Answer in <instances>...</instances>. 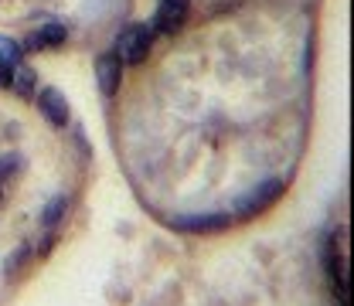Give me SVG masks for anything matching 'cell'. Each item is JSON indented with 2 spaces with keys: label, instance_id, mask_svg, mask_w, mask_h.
I'll return each instance as SVG.
<instances>
[{
  "label": "cell",
  "instance_id": "ba28073f",
  "mask_svg": "<svg viewBox=\"0 0 354 306\" xmlns=\"http://www.w3.org/2000/svg\"><path fill=\"white\" fill-rule=\"evenodd\" d=\"M65 41V28L62 24H44L41 31H35L31 35V48H58V44Z\"/></svg>",
  "mask_w": 354,
  "mask_h": 306
},
{
  "label": "cell",
  "instance_id": "9c48e42d",
  "mask_svg": "<svg viewBox=\"0 0 354 306\" xmlns=\"http://www.w3.org/2000/svg\"><path fill=\"white\" fill-rule=\"evenodd\" d=\"M10 86L17 88V95H31V92H35V72H31L28 65H14Z\"/></svg>",
  "mask_w": 354,
  "mask_h": 306
},
{
  "label": "cell",
  "instance_id": "8992f818",
  "mask_svg": "<svg viewBox=\"0 0 354 306\" xmlns=\"http://www.w3.org/2000/svg\"><path fill=\"white\" fill-rule=\"evenodd\" d=\"M187 17V0H160L157 7V17H153V28L160 31H177Z\"/></svg>",
  "mask_w": 354,
  "mask_h": 306
},
{
  "label": "cell",
  "instance_id": "6da1fadb",
  "mask_svg": "<svg viewBox=\"0 0 354 306\" xmlns=\"http://www.w3.org/2000/svg\"><path fill=\"white\" fill-rule=\"evenodd\" d=\"M147 51H150V31L143 28V24H130V28H123L120 35H116V58L120 61H127V65H136V61H143L147 58Z\"/></svg>",
  "mask_w": 354,
  "mask_h": 306
},
{
  "label": "cell",
  "instance_id": "7c38bea8",
  "mask_svg": "<svg viewBox=\"0 0 354 306\" xmlns=\"http://www.w3.org/2000/svg\"><path fill=\"white\" fill-rule=\"evenodd\" d=\"M10 79H14V65L0 58V88H10Z\"/></svg>",
  "mask_w": 354,
  "mask_h": 306
},
{
  "label": "cell",
  "instance_id": "30bf717a",
  "mask_svg": "<svg viewBox=\"0 0 354 306\" xmlns=\"http://www.w3.org/2000/svg\"><path fill=\"white\" fill-rule=\"evenodd\" d=\"M62 211H65V198H55L48 208H44V228H55L62 221Z\"/></svg>",
  "mask_w": 354,
  "mask_h": 306
},
{
  "label": "cell",
  "instance_id": "5b68a950",
  "mask_svg": "<svg viewBox=\"0 0 354 306\" xmlns=\"http://www.w3.org/2000/svg\"><path fill=\"white\" fill-rule=\"evenodd\" d=\"M38 106H41L44 119H48L51 126H65V123H68V102H65V95H62L58 88H41Z\"/></svg>",
  "mask_w": 354,
  "mask_h": 306
},
{
  "label": "cell",
  "instance_id": "277c9868",
  "mask_svg": "<svg viewBox=\"0 0 354 306\" xmlns=\"http://www.w3.org/2000/svg\"><path fill=\"white\" fill-rule=\"evenodd\" d=\"M120 72H123V61H120L113 51H106V55L95 58V82L102 88V95H113V92H116V86H120Z\"/></svg>",
  "mask_w": 354,
  "mask_h": 306
},
{
  "label": "cell",
  "instance_id": "3957f363",
  "mask_svg": "<svg viewBox=\"0 0 354 306\" xmlns=\"http://www.w3.org/2000/svg\"><path fill=\"white\" fill-rule=\"evenodd\" d=\"M327 269H330V283H334V303L348 306V272H344V256L341 249L330 242L327 245Z\"/></svg>",
  "mask_w": 354,
  "mask_h": 306
},
{
  "label": "cell",
  "instance_id": "7a4b0ae2",
  "mask_svg": "<svg viewBox=\"0 0 354 306\" xmlns=\"http://www.w3.org/2000/svg\"><path fill=\"white\" fill-rule=\"evenodd\" d=\"M283 194V184L279 180H269V184H263V187H256L249 198H242L239 204H235V215H242V218H252V215H259V211H266L276 198Z\"/></svg>",
  "mask_w": 354,
  "mask_h": 306
},
{
  "label": "cell",
  "instance_id": "52a82bcc",
  "mask_svg": "<svg viewBox=\"0 0 354 306\" xmlns=\"http://www.w3.org/2000/svg\"><path fill=\"white\" fill-rule=\"evenodd\" d=\"M184 231H221L232 224V215H194V218L177 221Z\"/></svg>",
  "mask_w": 354,
  "mask_h": 306
},
{
  "label": "cell",
  "instance_id": "8fae6325",
  "mask_svg": "<svg viewBox=\"0 0 354 306\" xmlns=\"http://www.w3.org/2000/svg\"><path fill=\"white\" fill-rule=\"evenodd\" d=\"M0 58L10 61V65H21V48L14 41H7V38H0Z\"/></svg>",
  "mask_w": 354,
  "mask_h": 306
}]
</instances>
